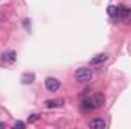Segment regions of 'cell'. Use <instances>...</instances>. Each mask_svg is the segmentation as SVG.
<instances>
[{
	"instance_id": "obj_1",
	"label": "cell",
	"mask_w": 131,
	"mask_h": 129,
	"mask_svg": "<svg viewBox=\"0 0 131 129\" xmlns=\"http://www.w3.org/2000/svg\"><path fill=\"white\" fill-rule=\"evenodd\" d=\"M104 102H105V97L102 93H93L82 100V108L84 109H98L104 105Z\"/></svg>"
},
{
	"instance_id": "obj_2",
	"label": "cell",
	"mask_w": 131,
	"mask_h": 129,
	"mask_svg": "<svg viewBox=\"0 0 131 129\" xmlns=\"http://www.w3.org/2000/svg\"><path fill=\"white\" fill-rule=\"evenodd\" d=\"M92 78H93V71H92V68L82 67V68H78V70L75 71V79H76L78 82H89Z\"/></svg>"
},
{
	"instance_id": "obj_3",
	"label": "cell",
	"mask_w": 131,
	"mask_h": 129,
	"mask_svg": "<svg viewBox=\"0 0 131 129\" xmlns=\"http://www.w3.org/2000/svg\"><path fill=\"white\" fill-rule=\"evenodd\" d=\"M127 12H128V9L125 8V6H108V14L113 17V18H117V20H122V18H125L127 17Z\"/></svg>"
},
{
	"instance_id": "obj_4",
	"label": "cell",
	"mask_w": 131,
	"mask_h": 129,
	"mask_svg": "<svg viewBox=\"0 0 131 129\" xmlns=\"http://www.w3.org/2000/svg\"><path fill=\"white\" fill-rule=\"evenodd\" d=\"M44 87H46V90H47V91L55 93V91H58V90H60L61 82H60L58 79H55V78H47V79L44 81Z\"/></svg>"
},
{
	"instance_id": "obj_5",
	"label": "cell",
	"mask_w": 131,
	"mask_h": 129,
	"mask_svg": "<svg viewBox=\"0 0 131 129\" xmlns=\"http://www.w3.org/2000/svg\"><path fill=\"white\" fill-rule=\"evenodd\" d=\"M15 58H17L15 52H14V50H8V52H3V53L0 55V62L5 64V65L14 64V62H15Z\"/></svg>"
},
{
	"instance_id": "obj_6",
	"label": "cell",
	"mask_w": 131,
	"mask_h": 129,
	"mask_svg": "<svg viewBox=\"0 0 131 129\" xmlns=\"http://www.w3.org/2000/svg\"><path fill=\"white\" fill-rule=\"evenodd\" d=\"M44 106L52 109V108H61L64 106V99H49L44 102Z\"/></svg>"
},
{
	"instance_id": "obj_7",
	"label": "cell",
	"mask_w": 131,
	"mask_h": 129,
	"mask_svg": "<svg viewBox=\"0 0 131 129\" xmlns=\"http://www.w3.org/2000/svg\"><path fill=\"white\" fill-rule=\"evenodd\" d=\"M89 126H90V128H93V129H104L105 126H107V123H105V120H104V119H101V117H96V119L90 120Z\"/></svg>"
},
{
	"instance_id": "obj_8",
	"label": "cell",
	"mask_w": 131,
	"mask_h": 129,
	"mask_svg": "<svg viewBox=\"0 0 131 129\" xmlns=\"http://www.w3.org/2000/svg\"><path fill=\"white\" fill-rule=\"evenodd\" d=\"M107 55L105 53H99V55H96V56H93L92 59H90V65H101L104 64L105 61H107Z\"/></svg>"
},
{
	"instance_id": "obj_9",
	"label": "cell",
	"mask_w": 131,
	"mask_h": 129,
	"mask_svg": "<svg viewBox=\"0 0 131 129\" xmlns=\"http://www.w3.org/2000/svg\"><path fill=\"white\" fill-rule=\"evenodd\" d=\"M34 79H35L34 73H25V74L21 76V82H23V84H32Z\"/></svg>"
},
{
	"instance_id": "obj_10",
	"label": "cell",
	"mask_w": 131,
	"mask_h": 129,
	"mask_svg": "<svg viewBox=\"0 0 131 129\" xmlns=\"http://www.w3.org/2000/svg\"><path fill=\"white\" fill-rule=\"evenodd\" d=\"M38 120H40V115H38V114H32V115L28 117V122H29V123H35V122H38Z\"/></svg>"
},
{
	"instance_id": "obj_11",
	"label": "cell",
	"mask_w": 131,
	"mask_h": 129,
	"mask_svg": "<svg viewBox=\"0 0 131 129\" xmlns=\"http://www.w3.org/2000/svg\"><path fill=\"white\" fill-rule=\"evenodd\" d=\"M14 128H26V125L23 123V122H15V125H14Z\"/></svg>"
},
{
	"instance_id": "obj_12",
	"label": "cell",
	"mask_w": 131,
	"mask_h": 129,
	"mask_svg": "<svg viewBox=\"0 0 131 129\" xmlns=\"http://www.w3.org/2000/svg\"><path fill=\"white\" fill-rule=\"evenodd\" d=\"M125 18H128L131 21V8H128V12H127V17H125Z\"/></svg>"
},
{
	"instance_id": "obj_13",
	"label": "cell",
	"mask_w": 131,
	"mask_h": 129,
	"mask_svg": "<svg viewBox=\"0 0 131 129\" xmlns=\"http://www.w3.org/2000/svg\"><path fill=\"white\" fill-rule=\"evenodd\" d=\"M3 126H5V125H3V123H0V128H3Z\"/></svg>"
}]
</instances>
